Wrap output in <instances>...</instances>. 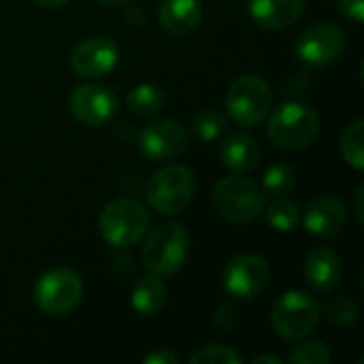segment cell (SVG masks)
I'll use <instances>...</instances> for the list:
<instances>
[{
	"label": "cell",
	"instance_id": "6da1fadb",
	"mask_svg": "<svg viewBox=\"0 0 364 364\" xmlns=\"http://www.w3.org/2000/svg\"><path fill=\"white\" fill-rule=\"evenodd\" d=\"M190 235L177 222H162L149 230L143 243V264L156 277L175 275L188 260Z\"/></svg>",
	"mask_w": 364,
	"mask_h": 364
},
{
	"label": "cell",
	"instance_id": "7a4b0ae2",
	"mask_svg": "<svg viewBox=\"0 0 364 364\" xmlns=\"http://www.w3.org/2000/svg\"><path fill=\"white\" fill-rule=\"evenodd\" d=\"M320 134V117L318 113L301 102H284L273 111L269 119V136L271 141L288 151L303 149L311 145Z\"/></svg>",
	"mask_w": 364,
	"mask_h": 364
},
{
	"label": "cell",
	"instance_id": "3957f363",
	"mask_svg": "<svg viewBox=\"0 0 364 364\" xmlns=\"http://www.w3.org/2000/svg\"><path fill=\"white\" fill-rule=\"evenodd\" d=\"M149 228L145 207L132 198H115L100 213V235L117 250L136 245Z\"/></svg>",
	"mask_w": 364,
	"mask_h": 364
},
{
	"label": "cell",
	"instance_id": "277c9868",
	"mask_svg": "<svg viewBox=\"0 0 364 364\" xmlns=\"http://www.w3.org/2000/svg\"><path fill=\"white\" fill-rule=\"evenodd\" d=\"M213 205L218 213L230 222H252L267 207L264 190L245 177L220 179L213 188Z\"/></svg>",
	"mask_w": 364,
	"mask_h": 364
},
{
	"label": "cell",
	"instance_id": "5b68a950",
	"mask_svg": "<svg viewBox=\"0 0 364 364\" xmlns=\"http://www.w3.org/2000/svg\"><path fill=\"white\" fill-rule=\"evenodd\" d=\"M194 175L183 164H168L147 181V203L164 215L181 213L194 196Z\"/></svg>",
	"mask_w": 364,
	"mask_h": 364
},
{
	"label": "cell",
	"instance_id": "8992f818",
	"mask_svg": "<svg viewBox=\"0 0 364 364\" xmlns=\"http://www.w3.org/2000/svg\"><path fill=\"white\" fill-rule=\"evenodd\" d=\"M320 316V305L311 294L292 290L273 305L271 324L284 341H301L311 335Z\"/></svg>",
	"mask_w": 364,
	"mask_h": 364
},
{
	"label": "cell",
	"instance_id": "52a82bcc",
	"mask_svg": "<svg viewBox=\"0 0 364 364\" xmlns=\"http://www.w3.org/2000/svg\"><path fill=\"white\" fill-rule=\"evenodd\" d=\"M273 105V92L269 83L258 75L239 77L226 94L228 117L243 128L258 126Z\"/></svg>",
	"mask_w": 364,
	"mask_h": 364
},
{
	"label": "cell",
	"instance_id": "ba28073f",
	"mask_svg": "<svg viewBox=\"0 0 364 364\" xmlns=\"http://www.w3.org/2000/svg\"><path fill=\"white\" fill-rule=\"evenodd\" d=\"M83 296L81 277L70 269H51L34 286V301L47 316L70 314Z\"/></svg>",
	"mask_w": 364,
	"mask_h": 364
},
{
	"label": "cell",
	"instance_id": "9c48e42d",
	"mask_svg": "<svg viewBox=\"0 0 364 364\" xmlns=\"http://www.w3.org/2000/svg\"><path fill=\"white\" fill-rule=\"evenodd\" d=\"M271 279L269 262L258 254H239L224 269V288L239 301H254Z\"/></svg>",
	"mask_w": 364,
	"mask_h": 364
},
{
	"label": "cell",
	"instance_id": "30bf717a",
	"mask_svg": "<svg viewBox=\"0 0 364 364\" xmlns=\"http://www.w3.org/2000/svg\"><path fill=\"white\" fill-rule=\"evenodd\" d=\"M346 45H348L346 32L337 23L322 21L307 28L299 36L294 45V53L307 66H326L343 53Z\"/></svg>",
	"mask_w": 364,
	"mask_h": 364
},
{
	"label": "cell",
	"instance_id": "8fae6325",
	"mask_svg": "<svg viewBox=\"0 0 364 364\" xmlns=\"http://www.w3.org/2000/svg\"><path fill=\"white\" fill-rule=\"evenodd\" d=\"M119 62V47L109 36H87L75 45L70 68L83 79H98L111 73Z\"/></svg>",
	"mask_w": 364,
	"mask_h": 364
},
{
	"label": "cell",
	"instance_id": "7c38bea8",
	"mask_svg": "<svg viewBox=\"0 0 364 364\" xmlns=\"http://www.w3.org/2000/svg\"><path fill=\"white\" fill-rule=\"evenodd\" d=\"M117 98L102 85H79L68 98V109L77 122L90 128L107 126L117 113Z\"/></svg>",
	"mask_w": 364,
	"mask_h": 364
},
{
	"label": "cell",
	"instance_id": "4fadbf2b",
	"mask_svg": "<svg viewBox=\"0 0 364 364\" xmlns=\"http://www.w3.org/2000/svg\"><path fill=\"white\" fill-rule=\"evenodd\" d=\"M188 139L190 136L179 122L162 119L143 128L139 136V149L147 160H168L188 147Z\"/></svg>",
	"mask_w": 364,
	"mask_h": 364
},
{
	"label": "cell",
	"instance_id": "5bb4252c",
	"mask_svg": "<svg viewBox=\"0 0 364 364\" xmlns=\"http://www.w3.org/2000/svg\"><path fill=\"white\" fill-rule=\"evenodd\" d=\"M348 226V209L335 196H318L305 211V228L309 235L328 239L337 237Z\"/></svg>",
	"mask_w": 364,
	"mask_h": 364
},
{
	"label": "cell",
	"instance_id": "9a60e30c",
	"mask_svg": "<svg viewBox=\"0 0 364 364\" xmlns=\"http://www.w3.org/2000/svg\"><path fill=\"white\" fill-rule=\"evenodd\" d=\"M305 0H250L252 19L267 30H284L301 19Z\"/></svg>",
	"mask_w": 364,
	"mask_h": 364
},
{
	"label": "cell",
	"instance_id": "2e32d148",
	"mask_svg": "<svg viewBox=\"0 0 364 364\" xmlns=\"http://www.w3.org/2000/svg\"><path fill=\"white\" fill-rule=\"evenodd\" d=\"M343 273L341 258L331 247H316L305 262V279L318 292H331L339 286Z\"/></svg>",
	"mask_w": 364,
	"mask_h": 364
},
{
	"label": "cell",
	"instance_id": "e0dca14e",
	"mask_svg": "<svg viewBox=\"0 0 364 364\" xmlns=\"http://www.w3.org/2000/svg\"><path fill=\"white\" fill-rule=\"evenodd\" d=\"M262 158L260 145L247 132H230L222 145V162L226 168L239 175H247L258 168Z\"/></svg>",
	"mask_w": 364,
	"mask_h": 364
},
{
	"label": "cell",
	"instance_id": "ac0fdd59",
	"mask_svg": "<svg viewBox=\"0 0 364 364\" xmlns=\"http://www.w3.org/2000/svg\"><path fill=\"white\" fill-rule=\"evenodd\" d=\"M158 19L166 32L188 34L203 19V2L200 0H162L158 9Z\"/></svg>",
	"mask_w": 364,
	"mask_h": 364
},
{
	"label": "cell",
	"instance_id": "d6986e66",
	"mask_svg": "<svg viewBox=\"0 0 364 364\" xmlns=\"http://www.w3.org/2000/svg\"><path fill=\"white\" fill-rule=\"evenodd\" d=\"M166 294L168 292H166V286L162 284V279L156 275H149V277H143L141 282H136L130 303L139 316L151 318V316L160 314L162 307L166 305Z\"/></svg>",
	"mask_w": 364,
	"mask_h": 364
},
{
	"label": "cell",
	"instance_id": "ffe728a7",
	"mask_svg": "<svg viewBox=\"0 0 364 364\" xmlns=\"http://www.w3.org/2000/svg\"><path fill=\"white\" fill-rule=\"evenodd\" d=\"M126 105L128 109L134 113V115H141V117H149V115H156L164 109L166 105V94L160 85H154V83H141L136 85L134 90H130L128 98H126Z\"/></svg>",
	"mask_w": 364,
	"mask_h": 364
},
{
	"label": "cell",
	"instance_id": "44dd1931",
	"mask_svg": "<svg viewBox=\"0 0 364 364\" xmlns=\"http://www.w3.org/2000/svg\"><path fill=\"white\" fill-rule=\"evenodd\" d=\"M363 130L364 122L358 117L354 119L341 134V154L346 158V162L356 168L363 171L364 168V147H363Z\"/></svg>",
	"mask_w": 364,
	"mask_h": 364
},
{
	"label": "cell",
	"instance_id": "7402d4cb",
	"mask_svg": "<svg viewBox=\"0 0 364 364\" xmlns=\"http://www.w3.org/2000/svg\"><path fill=\"white\" fill-rule=\"evenodd\" d=\"M299 205L288 200V198H282L277 196V200H273L269 207H267V222L277 230V232H290L296 228L299 224Z\"/></svg>",
	"mask_w": 364,
	"mask_h": 364
},
{
	"label": "cell",
	"instance_id": "603a6c76",
	"mask_svg": "<svg viewBox=\"0 0 364 364\" xmlns=\"http://www.w3.org/2000/svg\"><path fill=\"white\" fill-rule=\"evenodd\" d=\"M226 130V115L213 109H207L203 113H198L192 122V134L200 141V143H211L218 141Z\"/></svg>",
	"mask_w": 364,
	"mask_h": 364
},
{
	"label": "cell",
	"instance_id": "cb8c5ba5",
	"mask_svg": "<svg viewBox=\"0 0 364 364\" xmlns=\"http://www.w3.org/2000/svg\"><path fill=\"white\" fill-rule=\"evenodd\" d=\"M296 183V173L288 164H273L262 179V190L264 194L273 196H284L288 194Z\"/></svg>",
	"mask_w": 364,
	"mask_h": 364
},
{
	"label": "cell",
	"instance_id": "d4e9b609",
	"mask_svg": "<svg viewBox=\"0 0 364 364\" xmlns=\"http://www.w3.org/2000/svg\"><path fill=\"white\" fill-rule=\"evenodd\" d=\"M290 364H326L331 363V350L326 348L324 341L311 339L301 343L299 348L292 350V354L288 356Z\"/></svg>",
	"mask_w": 364,
	"mask_h": 364
},
{
	"label": "cell",
	"instance_id": "484cf974",
	"mask_svg": "<svg viewBox=\"0 0 364 364\" xmlns=\"http://www.w3.org/2000/svg\"><path fill=\"white\" fill-rule=\"evenodd\" d=\"M241 354L230 346H205L190 356L192 364H241Z\"/></svg>",
	"mask_w": 364,
	"mask_h": 364
},
{
	"label": "cell",
	"instance_id": "4316f807",
	"mask_svg": "<svg viewBox=\"0 0 364 364\" xmlns=\"http://www.w3.org/2000/svg\"><path fill=\"white\" fill-rule=\"evenodd\" d=\"M324 316H326V320L346 326V324H354L360 318V307L350 296H337L326 305Z\"/></svg>",
	"mask_w": 364,
	"mask_h": 364
},
{
	"label": "cell",
	"instance_id": "83f0119b",
	"mask_svg": "<svg viewBox=\"0 0 364 364\" xmlns=\"http://www.w3.org/2000/svg\"><path fill=\"white\" fill-rule=\"evenodd\" d=\"M213 322H215V326L220 331H232L237 326V322H239V309L235 305H222L218 309Z\"/></svg>",
	"mask_w": 364,
	"mask_h": 364
},
{
	"label": "cell",
	"instance_id": "f1b7e54d",
	"mask_svg": "<svg viewBox=\"0 0 364 364\" xmlns=\"http://www.w3.org/2000/svg\"><path fill=\"white\" fill-rule=\"evenodd\" d=\"M339 9L354 23H363L364 21V0H339Z\"/></svg>",
	"mask_w": 364,
	"mask_h": 364
},
{
	"label": "cell",
	"instance_id": "f546056e",
	"mask_svg": "<svg viewBox=\"0 0 364 364\" xmlns=\"http://www.w3.org/2000/svg\"><path fill=\"white\" fill-rule=\"evenodd\" d=\"M143 363L145 364H177V356L173 354V352H168V350H156V352H151V354H147L145 358H143Z\"/></svg>",
	"mask_w": 364,
	"mask_h": 364
},
{
	"label": "cell",
	"instance_id": "4dcf8cb0",
	"mask_svg": "<svg viewBox=\"0 0 364 364\" xmlns=\"http://www.w3.org/2000/svg\"><path fill=\"white\" fill-rule=\"evenodd\" d=\"M38 6H43V9H49V11H53V9H60L62 4H66L68 0H34Z\"/></svg>",
	"mask_w": 364,
	"mask_h": 364
},
{
	"label": "cell",
	"instance_id": "1f68e13d",
	"mask_svg": "<svg viewBox=\"0 0 364 364\" xmlns=\"http://www.w3.org/2000/svg\"><path fill=\"white\" fill-rule=\"evenodd\" d=\"M254 364H282V358L279 356H271V354H262V356H256Z\"/></svg>",
	"mask_w": 364,
	"mask_h": 364
},
{
	"label": "cell",
	"instance_id": "d6a6232c",
	"mask_svg": "<svg viewBox=\"0 0 364 364\" xmlns=\"http://www.w3.org/2000/svg\"><path fill=\"white\" fill-rule=\"evenodd\" d=\"M363 196H364V186L358 188V192H356V215H358V220H364V213H363Z\"/></svg>",
	"mask_w": 364,
	"mask_h": 364
},
{
	"label": "cell",
	"instance_id": "836d02e7",
	"mask_svg": "<svg viewBox=\"0 0 364 364\" xmlns=\"http://www.w3.org/2000/svg\"><path fill=\"white\" fill-rule=\"evenodd\" d=\"M98 2L109 4V6H122V4H126V2H130V0H98Z\"/></svg>",
	"mask_w": 364,
	"mask_h": 364
}]
</instances>
